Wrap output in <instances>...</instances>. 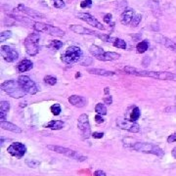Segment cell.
<instances>
[{
	"label": "cell",
	"mask_w": 176,
	"mask_h": 176,
	"mask_svg": "<svg viewBox=\"0 0 176 176\" xmlns=\"http://www.w3.org/2000/svg\"><path fill=\"white\" fill-rule=\"evenodd\" d=\"M123 71L132 75H136V77H151L155 79L160 80H172L176 81V74L172 73L167 72H149V71H139L135 68L131 67H125Z\"/></svg>",
	"instance_id": "cell-1"
},
{
	"label": "cell",
	"mask_w": 176,
	"mask_h": 176,
	"mask_svg": "<svg viewBox=\"0 0 176 176\" xmlns=\"http://www.w3.org/2000/svg\"><path fill=\"white\" fill-rule=\"evenodd\" d=\"M0 88L1 90L4 91L5 93H7L9 96H11L12 98H22L26 95V92L23 90V88L21 87L19 81L14 80V79H10L3 82L1 85H0Z\"/></svg>",
	"instance_id": "cell-2"
},
{
	"label": "cell",
	"mask_w": 176,
	"mask_h": 176,
	"mask_svg": "<svg viewBox=\"0 0 176 176\" xmlns=\"http://www.w3.org/2000/svg\"><path fill=\"white\" fill-rule=\"evenodd\" d=\"M82 50L77 46H70L66 49L64 53L61 55V60L63 63L67 65H73L74 63H77L82 58Z\"/></svg>",
	"instance_id": "cell-3"
},
{
	"label": "cell",
	"mask_w": 176,
	"mask_h": 176,
	"mask_svg": "<svg viewBox=\"0 0 176 176\" xmlns=\"http://www.w3.org/2000/svg\"><path fill=\"white\" fill-rule=\"evenodd\" d=\"M132 148H133L135 151H137V152H141V153H145V154H152V155L158 156H162L165 155L162 149L153 143L137 142L132 146Z\"/></svg>",
	"instance_id": "cell-4"
},
{
	"label": "cell",
	"mask_w": 176,
	"mask_h": 176,
	"mask_svg": "<svg viewBox=\"0 0 176 176\" xmlns=\"http://www.w3.org/2000/svg\"><path fill=\"white\" fill-rule=\"evenodd\" d=\"M40 39L39 33H31L24 41V45L26 48V52L29 56H35L39 52L38 41Z\"/></svg>",
	"instance_id": "cell-5"
},
{
	"label": "cell",
	"mask_w": 176,
	"mask_h": 176,
	"mask_svg": "<svg viewBox=\"0 0 176 176\" xmlns=\"http://www.w3.org/2000/svg\"><path fill=\"white\" fill-rule=\"evenodd\" d=\"M33 29L38 31V33H46L50 35L53 36H64L65 35V31L60 29L59 28H56L53 26H50V24H44V23H40V22H36L33 24Z\"/></svg>",
	"instance_id": "cell-6"
},
{
	"label": "cell",
	"mask_w": 176,
	"mask_h": 176,
	"mask_svg": "<svg viewBox=\"0 0 176 176\" xmlns=\"http://www.w3.org/2000/svg\"><path fill=\"white\" fill-rule=\"evenodd\" d=\"M47 148L50 150V151H53V152H56V153H59V154H63L68 158L71 159H73L75 161H86V156L80 155L79 153L75 152V151H73L71 149H68V148H65V147H60V146H52V145H48Z\"/></svg>",
	"instance_id": "cell-7"
},
{
	"label": "cell",
	"mask_w": 176,
	"mask_h": 176,
	"mask_svg": "<svg viewBox=\"0 0 176 176\" xmlns=\"http://www.w3.org/2000/svg\"><path fill=\"white\" fill-rule=\"evenodd\" d=\"M18 81L21 87L23 88V90L27 94L34 95V94L38 92V87H37L34 81L31 80V78L28 77V75H20L18 78Z\"/></svg>",
	"instance_id": "cell-8"
},
{
	"label": "cell",
	"mask_w": 176,
	"mask_h": 176,
	"mask_svg": "<svg viewBox=\"0 0 176 176\" xmlns=\"http://www.w3.org/2000/svg\"><path fill=\"white\" fill-rule=\"evenodd\" d=\"M77 126L80 130V133L82 135L83 139H87L89 138L91 134V129H90V124H89V119H88V116L85 114L80 115L77 121Z\"/></svg>",
	"instance_id": "cell-9"
},
{
	"label": "cell",
	"mask_w": 176,
	"mask_h": 176,
	"mask_svg": "<svg viewBox=\"0 0 176 176\" xmlns=\"http://www.w3.org/2000/svg\"><path fill=\"white\" fill-rule=\"evenodd\" d=\"M117 125L123 130H126L131 133H137L140 131V125L137 122L131 121L126 118H118L117 119Z\"/></svg>",
	"instance_id": "cell-10"
},
{
	"label": "cell",
	"mask_w": 176,
	"mask_h": 176,
	"mask_svg": "<svg viewBox=\"0 0 176 176\" xmlns=\"http://www.w3.org/2000/svg\"><path fill=\"white\" fill-rule=\"evenodd\" d=\"M0 54L3 59L8 63H13L19 59V53L17 50L8 45H2L0 47Z\"/></svg>",
	"instance_id": "cell-11"
},
{
	"label": "cell",
	"mask_w": 176,
	"mask_h": 176,
	"mask_svg": "<svg viewBox=\"0 0 176 176\" xmlns=\"http://www.w3.org/2000/svg\"><path fill=\"white\" fill-rule=\"evenodd\" d=\"M7 151L11 156H16L17 159H22L27 153V147L21 142H16L12 143L8 147Z\"/></svg>",
	"instance_id": "cell-12"
},
{
	"label": "cell",
	"mask_w": 176,
	"mask_h": 176,
	"mask_svg": "<svg viewBox=\"0 0 176 176\" xmlns=\"http://www.w3.org/2000/svg\"><path fill=\"white\" fill-rule=\"evenodd\" d=\"M77 17L79 19V20L83 21V22H86L87 24H91V26H93L94 28H96L98 29H101V30L105 29V27L103 26V24L100 23L96 18H94L89 13H78L77 15Z\"/></svg>",
	"instance_id": "cell-13"
},
{
	"label": "cell",
	"mask_w": 176,
	"mask_h": 176,
	"mask_svg": "<svg viewBox=\"0 0 176 176\" xmlns=\"http://www.w3.org/2000/svg\"><path fill=\"white\" fill-rule=\"evenodd\" d=\"M18 10L22 12V13H24L26 15L29 16L30 18H39V19H45V15H43L42 13H39V12H37L33 9H30L29 7H27V6H24L23 4H20L18 6Z\"/></svg>",
	"instance_id": "cell-14"
},
{
	"label": "cell",
	"mask_w": 176,
	"mask_h": 176,
	"mask_svg": "<svg viewBox=\"0 0 176 176\" xmlns=\"http://www.w3.org/2000/svg\"><path fill=\"white\" fill-rule=\"evenodd\" d=\"M70 29L77 34H89V35H96V36L99 35V33H96V31L86 29L84 27L78 26V24H72V26H70Z\"/></svg>",
	"instance_id": "cell-15"
},
{
	"label": "cell",
	"mask_w": 176,
	"mask_h": 176,
	"mask_svg": "<svg viewBox=\"0 0 176 176\" xmlns=\"http://www.w3.org/2000/svg\"><path fill=\"white\" fill-rule=\"evenodd\" d=\"M68 102L73 107H77V108H82L87 104V100L86 98L82 96H78V95H73L68 98Z\"/></svg>",
	"instance_id": "cell-16"
},
{
	"label": "cell",
	"mask_w": 176,
	"mask_h": 176,
	"mask_svg": "<svg viewBox=\"0 0 176 176\" xmlns=\"http://www.w3.org/2000/svg\"><path fill=\"white\" fill-rule=\"evenodd\" d=\"M135 16V13L133 10L128 9V10H125L121 16V23L124 26H127V24H130L133 18Z\"/></svg>",
	"instance_id": "cell-17"
},
{
	"label": "cell",
	"mask_w": 176,
	"mask_h": 176,
	"mask_svg": "<svg viewBox=\"0 0 176 176\" xmlns=\"http://www.w3.org/2000/svg\"><path fill=\"white\" fill-rule=\"evenodd\" d=\"M119 57H121V55L116 53V52H104L101 56H99L97 58V60L99 61H103V62H108V61H115V60H117Z\"/></svg>",
	"instance_id": "cell-18"
},
{
	"label": "cell",
	"mask_w": 176,
	"mask_h": 176,
	"mask_svg": "<svg viewBox=\"0 0 176 176\" xmlns=\"http://www.w3.org/2000/svg\"><path fill=\"white\" fill-rule=\"evenodd\" d=\"M33 68V62H31L30 60H29V59H24V60L21 61L20 63H19L18 67H17L18 71L20 73H26L28 71H30Z\"/></svg>",
	"instance_id": "cell-19"
},
{
	"label": "cell",
	"mask_w": 176,
	"mask_h": 176,
	"mask_svg": "<svg viewBox=\"0 0 176 176\" xmlns=\"http://www.w3.org/2000/svg\"><path fill=\"white\" fill-rule=\"evenodd\" d=\"M0 126H1L2 129L4 130H8V131H12L15 132V133H21L22 129L17 126L16 124H13L12 122L9 121H0Z\"/></svg>",
	"instance_id": "cell-20"
},
{
	"label": "cell",
	"mask_w": 176,
	"mask_h": 176,
	"mask_svg": "<svg viewBox=\"0 0 176 176\" xmlns=\"http://www.w3.org/2000/svg\"><path fill=\"white\" fill-rule=\"evenodd\" d=\"M10 110V103L7 101H1L0 102V121H5L6 117Z\"/></svg>",
	"instance_id": "cell-21"
},
{
	"label": "cell",
	"mask_w": 176,
	"mask_h": 176,
	"mask_svg": "<svg viewBox=\"0 0 176 176\" xmlns=\"http://www.w3.org/2000/svg\"><path fill=\"white\" fill-rule=\"evenodd\" d=\"M158 40H159L160 43H161L162 45H165L169 50H171V51H173V52H176V43L174 41H172L171 39H169V38L165 37V36H160Z\"/></svg>",
	"instance_id": "cell-22"
},
{
	"label": "cell",
	"mask_w": 176,
	"mask_h": 176,
	"mask_svg": "<svg viewBox=\"0 0 176 176\" xmlns=\"http://www.w3.org/2000/svg\"><path fill=\"white\" fill-rule=\"evenodd\" d=\"M88 73L91 74H96V75H103V77H112L116 73L114 72H110L107 70H101V68H91L88 70Z\"/></svg>",
	"instance_id": "cell-23"
},
{
	"label": "cell",
	"mask_w": 176,
	"mask_h": 176,
	"mask_svg": "<svg viewBox=\"0 0 176 176\" xmlns=\"http://www.w3.org/2000/svg\"><path fill=\"white\" fill-rule=\"evenodd\" d=\"M64 125H65V123L62 121H51L46 124V126L52 130H59L64 127Z\"/></svg>",
	"instance_id": "cell-24"
},
{
	"label": "cell",
	"mask_w": 176,
	"mask_h": 176,
	"mask_svg": "<svg viewBox=\"0 0 176 176\" xmlns=\"http://www.w3.org/2000/svg\"><path fill=\"white\" fill-rule=\"evenodd\" d=\"M149 41L148 40H143V41H140L139 43L136 45V49H137V52L138 53H145L147 50L149 49Z\"/></svg>",
	"instance_id": "cell-25"
},
{
	"label": "cell",
	"mask_w": 176,
	"mask_h": 176,
	"mask_svg": "<svg viewBox=\"0 0 176 176\" xmlns=\"http://www.w3.org/2000/svg\"><path fill=\"white\" fill-rule=\"evenodd\" d=\"M89 52L91 53L92 56H94V57L97 59L99 56H101L105 51L103 50V48L99 47V46H97V45H91L90 48H89Z\"/></svg>",
	"instance_id": "cell-26"
},
{
	"label": "cell",
	"mask_w": 176,
	"mask_h": 176,
	"mask_svg": "<svg viewBox=\"0 0 176 176\" xmlns=\"http://www.w3.org/2000/svg\"><path fill=\"white\" fill-rule=\"evenodd\" d=\"M140 116H141V111H140V109L138 108V107H135V108H134L133 110H132L131 114H130L129 121L136 122V121H138V119H139Z\"/></svg>",
	"instance_id": "cell-27"
},
{
	"label": "cell",
	"mask_w": 176,
	"mask_h": 176,
	"mask_svg": "<svg viewBox=\"0 0 176 176\" xmlns=\"http://www.w3.org/2000/svg\"><path fill=\"white\" fill-rule=\"evenodd\" d=\"M112 45L119 49H126V42L121 38H115L114 42H112Z\"/></svg>",
	"instance_id": "cell-28"
},
{
	"label": "cell",
	"mask_w": 176,
	"mask_h": 176,
	"mask_svg": "<svg viewBox=\"0 0 176 176\" xmlns=\"http://www.w3.org/2000/svg\"><path fill=\"white\" fill-rule=\"evenodd\" d=\"M95 112H97L98 115H101V116H105L107 115V108L106 106L102 103H98L95 107Z\"/></svg>",
	"instance_id": "cell-29"
},
{
	"label": "cell",
	"mask_w": 176,
	"mask_h": 176,
	"mask_svg": "<svg viewBox=\"0 0 176 176\" xmlns=\"http://www.w3.org/2000/svg\"><path fill=\"white\" fill-rule=\"evenodd\" d=\"M63 45H64V43H63L62 41H59V40H52L51 43H50L47 47H48V48H51V49H53V50H59L60 48L63 47Z\"/></svg>",
	"instance_id": "cell-30"
},
{
	"label": "cell",
	"mask_w": 176,
	"mask_h": 176,
	"mask_svg": "<svg viewBox=\"0 0 176 176\" xmlns=\"http://www.w3.org/2000/svg\"><path fill=\"white\" fill-rule=\"evenodd\" d=\"M44 82L48 85L53 86L57 83V78H56L55 77H52V75H46V77H44Z\"/></svg>",
	"instance_id": "cell-31"
},
{
	"label": "cell",
	"mask_w": 176,
	"mask_h": 176,
	"mask_svg": "<svg viewBox=\"0 0 176 176\" xmlns=\"http://www.w3.org/2000/svg\"><path fill=\"white\" fill-rule=\"evenodd\" d=\"M50 110H51L52 114L54 116H59L61 114V112H62L60 104H54V105H52L51 108H50Z\"/></svg>",
	"instance_id": "cell-32"
},
{
	"label": "cell",
	"mask_w": 176,
	"mask_h": 176,
	"mask_svg": "<svg viewBox=\"0 0 176 176\" xmlns=\"http://www.w3.org/2000/svg\"><path fill=\"white\" fill-rule=\"evenodd\" d=\"M12 36V31L10 30H6V31H3V33L0 34V42H3L5 40H7L8 38Z\"/></svg>",
	"instance_id": "cell-33"
},
{
	"label": "cell",
	"mask_w": 176,
	"mask_h": 176,
	"mask_svg": "<svg viewBox=\"0 0 176 176\" xmlns=\"http://www.w3.org/2000/svg\"><path fill=\"white\" fill-rule=\"evenodd\" d=\"M26 165L29 167H33V168H35L37 166H39L40 162L36 160H26Z\"/></svg>",
	"instance_id": "cell-34"
},
{
	"label": "cell",
	"mask_w": 176,
	"mask_h": 176,
	"mask_svg": "<svg viewBox=\"0 0 176 176\" xmlns=\"http://www.w3.org/2000/svg\"><path fill=\"white\" fill-rule=\"evenodd\" d=\"M54 7L58 8V9H63L66 7V4L64 0H52Z\"/></svg>",
	"instance_id": "cell-35"
},
{
	"label": "cell",
	"mask_w": 176,
	"mask_h": 176,
	"mask_svg": "<svg viewBox=\"0 0 176 176\" xmlns=\"http://www.w3.org/2000/svg\"><path fill=\"white\" fill-rule=\"evenodd\" d=\"M141 20H142V16L141 15H135L134 18H133V20H132V22H131V26L132 27H137L138 24H140Z\"/></svg>",
	"instance_id": "cell-36"
},
{
	"label": "cell",
	"mask_w": 176,
	"mask_h": 176,
	"mask_svg": "<svg viewBox=\"0 0 176 176\" xmlns=\"http://www.w3.org/2000/svg\"><path fill=\"white\" fill-rule=\"evenodd\" d=\"M92 6V0H82L80 2V7L81 8H90Z\"/></svg>",
	"instance_id": "cell-37"
},
{
	"label": "cell",
	"mask_w": 176,
	"mask_h": 176,
	"mask_svg": "<svg viewBox=\"0 0 176 176\" xmlns=\"http://www.w3.org/2000/svg\"><path fill=\"white\" fill-rule=\"evenodd\" d=\"M104 133L103 132H93L92 133V137L95 138V139H100V138H103Z\"/></svg>",
	"instance_id": "cell-38"
},
{
	"label": "cell",
	"mask_w": 176,
	"mask_h": 176,
	"mask_svg": "<svg viewBox=\"0 0 176 176\" xmlns=\"http://www.w3.org/2000/svg\"><path fill=\"white\" fill-rule=\"evenodd\" d=\"M112 14H106L104 16V22L106 24H111L112 23Z\"/></svg>",
	"instance_id": "cell-39"
},
{
	"label": "cell",
	"mask_w": 176,
	"mask_h": 176,
	"mask_svg": "<svg viewBox=\"0 0 176 176\" xmlns=\"http://www.w3.org/2000/svg\"><path fill=\"white\" fill-rule=\"evenodd\" d=\"M175 141H176V132H174V133H172L171 135H169L168 138H167L168 143H173Z\"/></svg>",
	"instance_id": "cell-40"
},
{
	"label": "cell",
	"mask_w": 176,
	"mask_h": 176,
	"mask_svg": "<svg viewBox=\"0 0 176 176\" xmlns=\"http://www.w3.org/2000/svg\"><path fill=\"white\" fill-rule=\"evenodd\" d=\"M103 101L105 104H108V105H111L112 103V97L110 95V96H107L103 99Z\"/></svg>",
	"instance_id": "cell-41"
},
{
	"label": "cell",
	"mask_w": 176,
	"mask_h": 176,
	"mask_svg": "<svg viewBox=\"0 0 176 176\" xmlns=\"http://www.w3.org/2000/svg\"><path fill=\"white\" fill-rule=\"evenodd\" d=\"M95 121H96V123H98V124L103 123V122H104V118L102 117L101 115H96V116H95Z\"/></svg>",
	"instance_id": "cell-42"
},
{
	"label": "cell",
	"mask_w": 176,
	"mask_h": 176,
	"mask_svg": "<svg viewBox=\"0 0 176 176\" xmlns=\"http://www.w3.org/2000/svg\"><path fill=\"white\" fill-rule=\"evenodd\" d=\"M94 176H107V174L103 170H96L94 172Z\"/></svg>",
	"instance_id": "cell-43"
},
{
	"label": "cell",
	"mask_w": 176,
	"mask_h": 176,
	"mask_svg": "<svg viewBox=\"0 0 176 176\" xmlns=\"http://www.w3.org/2000/svg\"><path fill=\"white\" fill-rule=\"evenodd\" d=\"M171 155H172V156L173 158L176 160V146L172 149V152H171Z\"/></svg>",
	"instance_id": "cell-44"
},
{
	"label": "cell",
	"mask_w": 176,
	"mask_h": 176,
	"mask_svg": "<svg viewBox=\"0 0 176 176\" xmlns=\"http://www.w3.org/2000/svg\"><path fill=\"white\" fill-rule=\"evenodd\" d=\"M105 94H109V87L105 88Z\"/></svg>",
	"instance_id": "cell-45"
},
{
	"label": "cell",
	"mask_w": 176,
	"mask_h": 176,
	"mask_svg": "<svg viewBox=\"0 0 176 176\" xmlns=\"http://www.w3.org/2000/svg\"><path fill=\"white\" fill-rule=\"evenodd\" d=\"M80 77V73H79L75 74V77Z\"/></svg>",
	"instance_id": "cell-46"
},
{
	"label": "cell",
	"mask_w": 176,
	"mask_h": 176,
	"mask_svg": "<svg viewBox=\"0 0 176 176\" xmlns=\"http://www.w3.org/2000/svg\"><path fill=\"white\" fill-rule=\"evenodd\" d=\"M175 104H176V99H175Z\"/></svg>",
	"instance_id": "cell-47"
}]
</instances>
